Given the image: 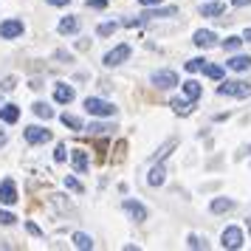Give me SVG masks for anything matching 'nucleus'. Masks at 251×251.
Segmentation results:
<instances>
[{
	"instance_id": "nucleus-38",
	"label": "nucleus",
	"mask_w": 251,
	"mask_h": 251,
	"mask_svg": "<svg viewBox=\"0 0 251 251\" xmlns=\"http://www.w3.org/2000/svg\"><path fill=\"white\" fill-rule=\"evenodd\" d=\"M243 40H249V43H251V28H246V31H243Z\"/></svg>"
},
{
	"instance_id": "nucleus-5",
	"label": "nucleus",
	"mask_w": 251,
	"mask_h": 251,
	"mask_svg": "<svg viewBox=\"0 0 251 251\" xmlns=\"http://www.w3.org/2000/svg\"><path fill=\"white\" fill-rule=\"evenodd\" d=\"M152 85H155V88H164V91H167V88H175V85H178V74H175V71H155V74H152Z\"/></svg>"
},
{
	"instance_id": "nucleus-36",
	"label": "nucleus",
	"mask_w": 251,
	"mask_h": 251,
	"mask_svg": "<svg viewBox=\"0 0 251 251\" xmlns=\"http://www.w3.org/2000/svg\"><path fill=\"white\" fill-rule=\"evenodd\" d=\"M138 3H141V6H158L161 0H138Z\"/></svg>"
},
{
	"instance_id": "nucleus-22",
	"label": "nucleus",
	"mask_w": 251,
	"mask_h": 251,
	"mask_svg": "<svg viewBox=\"0 0 251 251\" xmlns=\"http://www.w3.org/2000/svg\"><path fill=\"white\" fill-rule=\"evenodd\" d=\"M183 93H186V99H198V96H201V85H198V82L195 79H189V82H183Z\"/></svg>"
},
{
	"instance_id": "nucleus-16",
	"label": "nucleus",
	"mask_w": 251,
	"mask_h": 251,
	"mask_svg": "<svg viewBox=\"0 0 251 251\" xmlns=\"http://www.w3.org/2000/svg\"><path fill=\"white\" fill-rule=\"evenodd\" d=\"M0 119H3L6 125H14V122L20 119V107H14V104H6V107H0Z\"/></svg>"
},
{
	"instance_id": "nucleus-2",
	"label": "nucleus",
	"mask_w": 251,
	"mask_h": 251,
	"mask_svg": "<svg viewBox=\"0 0 251 251\" xmlns=\"http://www.w3.org/2000/svg\"><path fill=\"white\" fill-rule=\"evenodd\" d=\"M85 110L91 116H104V119H107V116H116L113 104L104 102V99H96V96H88V99H85Z\"/></svg>"
},
{
	"instance_id": "nucleus-29",
	"label": "nucleus",
	"mask_w": 251,
	"mask_h": 251,
	"mask_svg": "<svg viewBox=\"0 0 251 251\" xmlns=\"http://www.w3.org/2000/svg\"><path fill=\"white\" fill-rule=\"evenodd\" d=\"M65 189H71V192H82V183L76 181V178H65Z\"/></svg>"
},
{
	"instance_id": "nucleus-30",
	"label": "nucleus",
	"mask_w": 251,
	"mask_h": 251,
	"mask_svg": "<svg viewBox=\"0 0 251 251\" xmlns=\"http://www.w3.org/2000/svg\"><path fill=\"white\" fill-rule=\"evenodd\" d=\"M14 220H17V217H14L12 212H0V226H12Z\"/></svg>"
},
{
	"instance_id": "nucleus-11",
	"label": "nucleus",
	"mask_w": 251,
	"mask_h": 251,
	"mask_svg": "<svg viewBox=\"0 0 251 251\" xmlns=\"http://www.w3.org/2000/svg\"><path fill=\"white\" fill-rule=\"evenodd\" d=\"M215 40H217L215 31H203V28H201V31H195L192 43H195V46H201V48H212V46H215Z\"/></svg>"
},
{
	"instance_id": "nucleus-33",
	"label": "nucleus",
	"mask_w": 251,
	"mask_h": 251,
	"mask_svg": "<svg viewBox=\"0 0 251 251\" xmlns=\"http://www.w3.org/2000/svg\"><path fill=\"white\" fill-rule=\"evenodd\" d=\"M57 161H65V144H57V152H54Z\"/></svg>"
},
{
	"instance_id": "nucleus-8",
	"label": "nucleus",
	"mask_w": 251,
	"mask_h": 251,
	"mask_svg": "<svg viewBox=\"0 0 251 251\" xmlns=\"http://www.w3.org/2000/svg\"><path fill=\"white\" fill-rule=\"evenodd\" d=\"M48 138H51V133L48 130H43V127H25V141L28 144H46Z\"/></svg>"
},
{
	"instance_id": "nucleus-17",
	"label": "nucleus",
	"mask_w": 251,
	"mask_h": 251,
	"mask_svg": "<svg viewBox=\"0 0 251 251\" xmlns=\"http://www.w3.org/2000/svg\"><path fill=\"white\" fill-rule=\"evenodd\" d=\"M172 110L178 116H189L192 113V99L186 102V99H172Z\"/></svg>"
},
{
	"instance_id": "nucleus-31",
	"label": "nucleus",
	"mask_w": 251,
	"mask_h": 251,
	"mask_svg": "<svg viewBox=\"0 0 251 251\" xmlns=\"http://www.w3.org/2000/svg\"><path fill=\"white\" fill-rule=\"evenodd\" d=\"M186 243H189V249H203V246H206V243H201V237H195V234L186 240Z\"/></svg>"
},
{
	"instance_id": "nucleus-32",
	"label": "nucleus",
	"mask_w": 251,
	"mask_h": 251,
	"mask_svg": "<svg viewBox=\"0 0 251 251\" xmlns=\"http://www.w3.org/2000/svg\"><path fill=\"white\" fill-rule=\"evenodd\" d=\"M107 0H88V9H104Z\"/></svg>"
},
{
	"instance_id": "nucleus-39",
	"label": "nucleus",
	"mask_w": 251,
	"mask_h": 251,
	"mask_svg": "<svg viewBox=\"0 0 251 251\" xmlns=\"http://www.w3.org/2000/svg\"><path fill=\"white\" fill-rule=\"evenodd\" d=\"M3 144H6V133H0V147H3Z\"/></svg>"
},
{
	"instance_id": "nucleus-23",
	"label": "nucleus",
	"mask_w": 251,
	"mask_h": 251,
	"mask_svg": "<svg viewBox=\"0 0 251 251\" xmlns=\"http://www.w3.org/2000/svg\"><path fill=\"white\" fill-rule=\"evenodd\" d=\"M203 74L209 76V79H223V68H220V65H209V62H206Z\"/></svg>"
},
{
	"instance_id": "nucleus-14",
	"label": "nucleus",
	"mask_w": 251,
	"mask_h": 251,
	"mask_svg": "<svg viewBox=\"0 0 251 251\" xmlns=\"http://www.w3.org/2000/svg\"><path fill=\"white\" fill-rule=\"evenodd\" d=\"M231 71H249L251 68V57H246V54H237V57H231L226 62Z\"/></svg>"
},
{
	"instance_id": "nucleus-18",
	"label": "nucleus",
	"mask_w": 251,
	"mask_h": 251,
	"mask_svg": "<svg viewBox=\"0 0 251 251\" xmlns=\"http://www.w3.org/2000/svg\"><path fill=\"white\" fill-rule=\"evenodd\" d=\"M79 28V20L76 17H65V20H59V34H74Z\"/></svg>"
},
{
	"instance_id": "nucleus-7",
	"label": "nucleus",
	"mask_w": 251,
	"mask_h": 251,
	"mask_svg": "<svg viewBox=\"0 0 251 251\" xmlns=\"http://www.w3.org/2000/svg\"><path fill=\"white\" fill-rule=\"evenodd\" d=\"M0 203H6V206L17 203V186H14V181L0 183Z\"/></svg>"
},
{
	"instance_id": "nucleus-25",
	"label": "nucleus",
	"mask_w": 251,
	"mask_h": 251,
	"mask_svg": "<svg viewBox=\"0 0 251 251\" xmlns=\"http://www.w3.org/2000/svg\"><path fill=\"white\" fill-rule=\"evenodd\" d=\"M34 113L40 116V119H51V116H54V110H51L46 102H37V104H34Z\"/></svg>"
},
{
	"instance_id": "nucleus-4",
	"label": "nucleus",
	"mask_w": 251,
	"mask_h": 251,
	"mask_svg": "<svg viewBox=\"0 0 251 251\" xmlns=\"http://www.w3.org/2000/svg\"><path fill=\"white\" fill-rule=\"evenodd\" d=\"M127 57H130V46H116L113 51L104 54V65H107V68H116V65H122Z\"/></svg>"
},
{
	"instance_id": "nucleus-10",
	"label": "nucleus",
	"mask_w": 251,
	"mask_h": 251,
	"mask_svg": "<svg viewBox=\"0 0 251 251\" xmlns=\"http://www.w3.org/2000/svg\"><path fill=\"white\" fill-rule=\"evenodd\" d=\"M164 181H167V170H164V164H155V167L150 170V175H147V183L150 186H161Z\"/></svg>"
},
{
	"instance_id": "nucleus-26",
	"label": "nucleus",
	"mask_w": 251,
	"mask_h": 251,
	"mask_svg": "<svg viewBox=\"0 0 251 251\" xmlns=\"http://www.w3.org/2000/svg\"><path fill=\"white\" fill-rule=\"evenodd\" d=\"M243 43H246L243 37H228L226 43H223V48H226V51H240V46H243Z\"/></svg>"
},
{
	"instance_id": "nucleus-9",
	"label": "nucleus",
	"mask_w": 251,
	"mask_h": 251,
	"mask_svg": "<svg viewBox=\"0 0 251 251\" xmlns=\"http://www.w3.org/2000/svg\"><path fill=\"white\" fill-rule=\"evenodd\" d=\"M125 212L133 217L136 223H144V220H147V209L138 203V201H125Z\"/></svg>"
},
{
	"instance_id": "nucleus-3",
	"label": "nucleus",
	"mask_w": 251,
	"mask_h": 251,
	"mask_svg": "<svg viewBox=\"0 0 251 251\" xmlns=\"http://www.w3.org/2000/svg\"><path fill=\"white\" fill-rule=\"evenodd\" d=\"M220 243H223V249H243V231H240L237 226L223 228V237H220Z\"/></svg>"
},
{
	"instance_id": "nucleus-27",
	"label": "nucleus",
	"mask_w": 251,
	"mask_h": 251,
	"mask_svg": "<svg viewBox=\"0 0 251 251\" xmlns=\"http://www.w3.org/2000/svg\"><path fill=\"white\" fill-rule=\"evenodd\" d=\"M116 28H119V23H102L99 28H96V31H99V37H110Z\"/></svg>"
},
{
	"instance_id": "nucleus-20",
	"label": "nucleus",
	"mask_w": 251,
	"mask_h": 251,
	"mask_svg": "<svg viewBox=\"0 0 251 251\" xmlns=\"http://www.w3.org/2000/svg\"><path fill=\"white\" fill-rule=\"evenodd\" d=\"M74 246H76V249H82V251H91L93 249V240L88 237V234L76 231V234H74Z\"/></svg>"
},
{
	"instance_id": "nucleus-13",
	"label": "nucleus",
	"mask_w": 251,
	"mask_h": 251,
	"mask_svg": "<svg viewBox=\"0 0 251 251\" xmlns=\"http://www.w3.org/2000/svg\"><path fill=\"white\" fill-rule=\"evenodd\" d=\"M209 209H212L215 215H223V212H231V209H234V201H231V198H215Z\"/></svg>"
},
{
	"instance_id": "nucleus-21",
	"label": "nucleus",
	"mask_w": 251,
	"mask_h": 251,
	"mask_svg": "<svg viewBox=\"0 0 251 251\" xmlns=\"http://www.w3.org/2000/svg\"><path fill=\"white\" fill-rule=\"evenodd\" d=\"M172 14H178L175 6H170V9H155V12H144L141 17H144V20H152V17H172Z\"/></svg>"
},
{
	"instance_id": "nucleus-24",
	"label": "nucleus",
	"mask_w": 251,
	"mask_h": 251,
	"mask_svg": "<svg viewBox=\"0 0 251 251\" xmlns=\"http://www.w3.org/2000/svg\"><path fill=\"white\" fill-rule=\"evenodd\" d=\"M62 125L71 127V130H82V122L76 119V116H71V113H62Z\"/></svg>"
},
{
	"instance_id": "nucleus-34",
	"label": "nucleus",
	"mask_w": 251,
	"mask_h": 251,
	"mask_svg": "<svg viewBox=\"0 0 251 251\" xmlns=\"http://www.w3.org/2000/svg\"><path fill=\"white\" fill-rule=\"evenodd\" d=\"M234 3V9H240V6H251V0H231Z\"/></svg>"
},
{
	"instance_id": "nucleus-19",
	"label": "nucleus",
	"mask_w": 251,
	"mask_h": 251,
	"mask_svg": "<svg viewBox=\"0 0 251 251\" xmlns=\"http://www.w3.org/2000/svg\"><path fill=\"white\" fill-rule=\"evenodd\" d=\"M201 14L203 17H217V14H223V3H206V6H201Z\"/></svg>"
},
{
	"instance_id": "nucleus-15",
	"label": "nucleus",
	"mask_w": 251,
	"mask_h": 251,
	"mask_svg": "<svg viewBox=\"0 0 251 251\" xmlns=\"http://www.w3.org/2000/svg\"><path fill=\"white\" fill-rule=\"evenodd\" d=\"M71 161H74V170L76 172H88V152L85 150H74Z\"/></svg>"
},
{
	"instance_id": "nucleus-6",
	"label": "nucleus",
	"mask_w": 251,
	"mask_h": 251,
	"mask_svg": "<svg viewBox=\"0 0 251 251\" xmlns=\"http://www.w3.org/2000/svg\"><path fill=\"white\" fill-rule=\"evenodd\" d=\"M23 34V23L20 20H6V23H0V37L3 40H14V37Z\"/></svg>"
},
{
	"instance_id": "nucleus-37",
	"label": "nucleus",
	"mask_w": 251,
	"mask_h": 251,
	"mask_svg": "<svg viewBox=\"0 0 251 251\" xmlns=\"http://www.w3.org/2000/svg\"><path fill=\"white\" fill-rule=\"evenodd\" d=\"M48 3H51V6H68L71 0H48Z\"/></svg>"
},
{
	"instance_id": "nucleus-1",
	"label": "nucleus",
	"mask_w": 251,
	"mask_h": 251,
	"mask_svg": "<svg viewBox=\"0 0 251 251\" xmlns=\"http://www.w3.org/2000/svg\"><path fill=\"white\" fill-rule=\"evenodd\" d=\"M217 93L220 96H234V99H246V96H251V82H223L220 88H217Z\"/></svg>"
},
{
	"instance_id": "nucleus-28",
	"label": "nucleus",
	"mask_w": 251,
	"mask_h": 251,
	"mask_svg": "<svg viewBox=\"0 0 251 251\" xmlns=\"http://www.w3.org/2000/svg\"><path fill=\"white\" fill-rule=\"evenodd\" d=\"M203 65H206V59H189V62H186V71H189V74H195V71H203Z\"/></svg>"
},
{
	"instance_id": "nucleus-35",
	"label": "nucleus",
	"mask_w": 251,
	"mask_h": 251,
	"mask_svg": "<svg viewBox=\"0 0 251 251\" xmlns=\"http://www.w3.org/2000/svg\"><path fill=\"white\" fill-rule=\"evenodd\" d=\"M28 231H31V234H34V237H40V234H43V231H40V228H37L34 223H28Z\"/></svg>"
},
{
	"instance_id": "nucleus-12",
	"label": "nucleus",
	"mask_w": 251,
	"mask_h": 251,
	"mask_svg": "<svg viewBox=\"0 0 251 251\" xmlns=\"http://www.w3.org/2000/svg\"><path fill=\"white\" fill-rule=\"evenodd\" d=\"M74 88H68V85H57V91H54V99H57L59 104H71L74 102Z\"/></svg>"
},
{
	"instance_id": "nucleus-40",
	"label": "nucleus",
	"mask_w": 251,
	"mask_h": 251,
	"mask_svg": "<svg viewBox=\"0 0 251 251\" xmlns=\"http://www.w3.org/2000/svg\"><path fill=\"white\" fill-rule=\"evenodd\" d=\"M249 231H251V220H249Z\"/></svg>"
}]
</instances>
